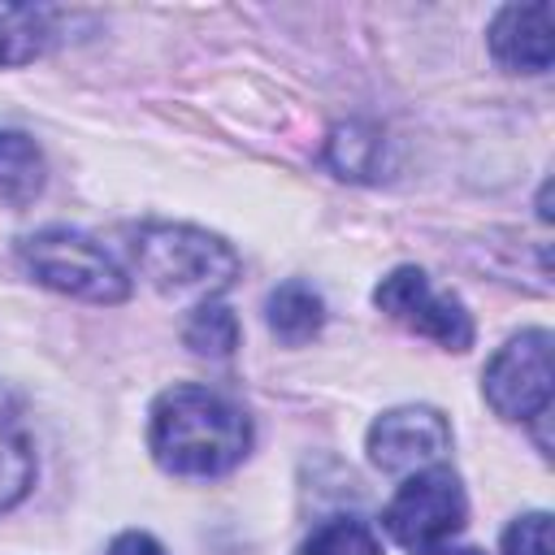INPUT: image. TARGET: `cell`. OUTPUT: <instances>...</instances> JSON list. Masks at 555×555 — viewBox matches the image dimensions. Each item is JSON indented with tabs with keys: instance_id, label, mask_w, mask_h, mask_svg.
<instances>
[{
	"instance_id": "obj_1",
	"label": "cell",
	"mask_w": 555,
	"mask_h": 555,
	"mask_svg": "<svg viewBox=\"0 0 555 555\" xmlns=\"http://www.w3.org/2000/svg\"><path fill=\"white\" fill-rule=\"evenodd\" d=\"M147 447L173 477H221L251 451V421L208 386H173L152 403Z\"/></svg>"
},
{
	"instance_id": "obj_2",
	"label": "cell",
	"mask_w": 555,
	"mask_h": 555,
	"mask_svg": "<svg viewBox=\"0 0 555 555\" xmlns=\"http://www.w3.org/2000/svg\"><path fill=\"white\" fill-rule=\"evenodd\" d=\"M134 256H139V273L160 295H173V299L195 295L204 304L238 278V251L221 234H208V230L182 225V221L143 225Z\"/></svg>"
},
{
	"instance_id": "obj_3",
	"label": "cell",
	"mask_w": 555,
	"mask_h": 555,
	"mask_svg": "<svg viewBox=\"0 0 555 555\" xmlns=\"http://www.w3.org/2000/svg\"><path fill=\"white\" fill-rule=\"evenodd\" d=\"M17 260L39 286L82 304H121L130 295V278L104 251V243L69 225H48L26 234L17 243Z\"/></svg>"
},
{
	"instance_id": "obj_4",
	"label": "cell",
	"mask_w": 555,
	"mask_h": 555,
	"mask_svg": "<svg viewBox=\"0 0 555 555\" xmlns=\"http://www.w3.org/2000/svg\"><path fill=\"white\" fill-rule=\"evenodd\" d=\"M464 516H468V499H464L460 477L442 464H429L395 490V499L382 512V525L399 546L429 551L447 542L451 533H460Z\"/></svg>"
},
{
	"instance_id": "obj_5",
	"label": "cell",
	"mask_w": 555,
	"mask_h": 555,
	"mask_svg": "<svg viewBox=\"0 0 555 555\" xmlns=\"http://www.w3.org/2000/svg\"><path fill=\"white\" fill-rule=\"evenodd\" d=\"M373 304H377L390 321H399L403 330H412V334H421V338H434V343L447 347V351H468V347H473V317H468V308H464L455 295L434 291L429 273L416 269V264L390 269V273L377 282Z\"/></svg>"
},
{
	"instance_id": "obj_6",
	"label": "cell",
	"mask_w": 555,
	"mask_h": 555,
	"mask_svg": "<svg viewBox=\"0 0 555 555\" xmlns=\"http://www.w3.org/2000/svg\"><path fill=\"white\" fill-rule=\"evenodd\" d=\"M551 334L546 330H525L516 338H507L486 373H481V390L486 403L503 416V421H533L546 416L551 408Z\"/></svg>"
},
{
	"instance_id": "obj_7",
	"label": "cell",
	"mask_w": 555,
	"mask_h": 555,
	"mask_svg": "<svg viewBox=\"0 0 555 555\" xmlns=\"http://www.w3.org/2000/svg\"><path fill=\"white\" fill-rule=\"evenodd\" d=\"M364 447L382 473H421L451 451V425L438 408L408 403V408L382 412L369 425Z\"/></svg>"
},
{
	"instance_id": "obj_8",
	"label": "cell",
	"mask_w": 555,
	"mask_h": 555,
	"mask_svg": "<svg viewBox=\"0 0 555 555\" xmlns=\"http://www.w3.org/2000/svg\"><path fill=\"white\" fill-rule=\"evenodd\" d=\"M490 52L503 69L512 74H546L551 56H555V39H551V4L533 0V4H503L490 22Z\"/></svg>"
},
{
	"instance_id": "obj_9",
	"label": "cell",
	"mask_w": 555,
	"mask_h": 555,
	"mask_svg": "<svg viewBox=\"0 0 555 555\" xmlns=\"http://www.w3.org/2000/svg\"><path fill=\"white\" fill-rule=\"evenodd\" d=\"M61 35V9L0 4V65H30Z\"/></svg>"
},
{
	"instance_id": "obj_10",
	"label": "cell",
	"mask_w": 555,
	"mask_h": 555,
	"mask_svg": "<svg viewBox=\"0 0 555 555\" xmlns=\"http://www.w3.org/2000/svg\"><path fill=\"white\" fill-rule=\"evenodd\" d=\"M264 321H269V330H273L286 347H299V343H308V338L321 334V325H325V304H321V295H317L308 282H282V286L269 291V299H264Z\"/></svg>"
},
{
	"instance_id": "obj_11",
	"label": "cell",
	"mask_w": 555,
	"mask_h": 555,
	"mask_svg": "<svg viewBox=\"0 0 555 555\" xmlns=\"http://www.w3.org/2000/svg\"><path fill=\"white\" fill-rule=\"evenodd\" d=\"M48 182L43 152L22 130H0V204H30Z\"/></svg>"
},
{
	"instance_id": "obj_12",
	"label": "cell",
	"mask_w": 555,
	"mask_h": 555,
	"mask_svg": "<svg viewBox=\"0 0 555 555\" xmlns=\"http://www.w3.org/2000/svg\"><path fill=\"white\" fill-rule=\"evenodd\" d=\"M182 343L195 351V356H208V360H225L234 356L238 347V317L217 304V299H204L191 308L186 325H182Z\"/></svg>"
},
{
	"instance_id": "obj_13",
	"label": "cell",
	"mask_w": 555,
	"mask_h": 555,
	"mask_svg": "<svg viewBox=\"0 0 555 555\" xmlns=\"http://www.w3.org/2000/svg\"><path fill=\"white\" fill-rule=\"evenodd\" d=\"M377 156H382V134L364 121H347L330 134L325 160L338 169V178H373L377 173Z\"/></svg>"
},
{
	"instance_id": "obj_14",
	"label": "cell",
	"mask_w": 555,
	"mask_h": 555,
	"mask_svg": "<svg viewBox=\"0 0 555 555\" xmlns=\"http://www.w3.org/2000/svg\"><path fill=\"white\" fill-rule=\"evenodd\" d=\"M299 555H382V542L373 538V529L356 516H330L321 520L304 542Z\"/></svg>"
},
{
	"instance_id": "obj_15",
	"label": "cell",
	"mask_w": 555,
	"mask_h": 555,
	"mask_svg": "<svg viewBox=\"0 0 555 555\" xmlns=\"http://www.w3.org/2000/svg\"><path fill=\"white\" fill-rule=\"evenodd\" d=\"M35 481V455L30 442L0 421V512L17 507Z\"/></svg>"
},
{
	"instance_id": "obj_16",
	"label": "cell",
	"mask_w": 555,
	"mask_h": 555,
	"mask_svg": "<svg viewBox=\"0 0 555 555\" xmlns=\"http://www.w3.org/2000/svg\"><path fill=\"white\" fill-rule=\"evenodd\" d=\"M503 555H551V516L525 512L503 529Z\"/></svg>"
},
{
	"instance_id": "obj_17",
	"label": "cell",
	"mask_w": 555,
	"mask_h": 555,
	"mask_svg": "<svg viewBox=\"0 0 555 555\" xmlns=\"http://www.w3.org/2000/svg\"><path fill=\"white\" fill-rule=\"evenodd\" d=\"M108 555H169V551H165L152 533H143V529H126V533L113 538Z\"/></svg>"
},
{
	"instance_id": "obj_18",
	"label": "cell",
	"mask_w": 555,
	"mask_h": 555,
	"mask_svg": "<svg viewBox=\"0 0 555 555\" xmlns=\"http://www.w3.org/2000/svg\"><path fill=\"white\" fill-rule=\"evenodd\" d=\"M416 555H481L477 546H429V551H416Z\"/></svg>"
}]
</instances>
